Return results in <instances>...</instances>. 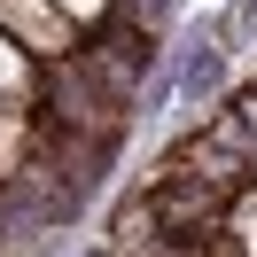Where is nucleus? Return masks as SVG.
<instances>
[{"label": "nucleus", "mask_w": 257, "mask_h": 257, "mask_svg": "<svg viewBox=\"0 0 257 257\" xmlns=\"http://www.w3.org/2000/svg\"><path fill=\"white\" fill-rule=\"evenodd\" d=\"M47 109H55V125L63 133H86V141H117L125 133V109H133V94L109 78V70L94 63V55H55L47 63Z\"/></svg>", "instance_id": "1"}, {"label": "nucleus", "mask_w": 257, "mask_h": 257, "mask_svg": "<svg viewBox=\"0 0 257 257\" xmlns=\"http://www.w3.org/2000/svg\"><path fill=\"white\" fill-rule=\"evenodd\" d=\"M16 94H24V63L0 47V101H16Z\"/></svg>", "instance_id": "6"}, {"label": "nucleus", "mask_w": 257, "mask_h": 257, "mask_svg": "<svg viewBox=\"0 0 257 257\" xmlns=\"http://www.w3.org/2000/svg\"><path fill=\"white\" fill-rule=\"evenodd\" d=\"M63 8H70V16H94V8H109V0H63Z\"/></svg>", "instance_id": "7"}, {"label": "nucleus", "mask_w": 257, "mask_h": 257, "mask_svg": "<svg viewBox=\"0 0 257 257\" xmlns=\"http://www.w3.org/2000/svg\"><path fill=\"white\" fill-rule=\"evenodd\" d=\"M117 8H125L133 32H156V16H164V0H117Z\"/></svg>", "instance_id": "5"}, {"label": "nucleus", "mask_w": 257, "mask_h": 257, "mask_svg": "<svg viewBox=\"0 0 257 257\" xmlns=\"http://www.w3.org/2000/svg\"><path fill=\"white\" fill-rule=\"evenodd\" d=\"M101 257H133V249H117V241H109V249H101Z\"/></svg>", "instance_id": "8"}, {"label": "nucleus", "mask_w": 257, "mask_h": 257, "mask_svg": "<svg viewBox=\"0 0 257 257\" xmlns=\"http://www.w3.org/2000/svg\"><path fill=\"white\" fill-rule=\"evenodd\" d=\"M0 24H8L39 63L70 55V8H47V0H0Z\"/></svg>", "instance_id": "2"}, {"label": "nucleus", "mask_w": 257, "mask_h": 257, "mask_svg": "<svg viewBox=\"0 0 257 257\" xmlns=\"http://www.w3.org/2000/svg\"><path fill=\"white\" fill-rule=\"evenodd\" d=\"M226 226H234V249H241V257H257V195H241Z\"/></svg>", "instance_id": "4"}, {"label": "nucleus", "mask_w": 257, "mask_h": 257, "mask_svg": "<svg viewBox=\"0 0 257 257\" xmlns=\"http://www.w3.org/2000/svg\"><path fill=\"white\" fill-rule=\"evenodd\" d=\"M24 164V117H16V101H0V179Z\"/></svg>", "instance_id": "3"}]
</instances>
